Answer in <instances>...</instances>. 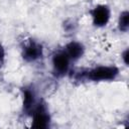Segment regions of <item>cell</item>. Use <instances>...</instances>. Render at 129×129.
Listing matches in <instances>:
<instances>
[{"mask_svg":"<svg viewBox=\"0 0 129 129\" xmlns=\"http://www.w3.org/2000/svg\"><path fill=\"white\" fill-rule=\"evenodd\" d=\"M69 56L66 52H57L52 57V64L54 72L59 75H63L68 72L69 69Z\"/></svg>","mask_w":129,"mask_h":129,"instance_id":"cell-5","label":"cell"},{"mask_svg":"<svg viewBox=\"0 0 129 129\" xmlns=\"http://www.w3.org/2000/svg\"><path fill=\"white\" fill-rule=\"evenodd\" d=\"M118 73L116 67H98L89 72L88 78L92 81H107L115 79Z\"/></svg>","mask_w":129,"mask_h":129,"instance_id":"cell-1","label":"cell"},{"mask_svg":"<svg viewBox=\"0 0 129 129\" xmlns=\"http://www.w3.org/2000/svg\"><path fill=\"white\" fill-rule=\"evenodd\" d=\"M35 101H34V94L29 89H25L23 91V108L26 112L31 111L33 108Z\"/></svg>","mask_w":129,"mask_h":129,"instance_id":"cell-7","label":"cell"},{"mask_svg":"<svg viewBox=\"0 0 129 129\" xmlns=\"http://www.w3.org/2000/svg\"><path fill=\"white\" fill-rule=\"evenodd\" d=\"M42 54V47L40 44L34 42V41H30L27 45L24 46L23 48V58L27 61H33L37 58H39Z\"/></svg>","mask_w":129,"mask_h":129,"instance_id":"cell-4","label":"cell"},{"mask_svg":"<svg viewBox=\"0 0 129 129\" xmlns=\"http://www.w3.org/2000/svg\"><path fill=\"white\" fill-rule=\"evenodd\" d=\"M128 53H129V51H128V49H126L124 52H123V60H124V62L126 63V64H128Z\"/></svg>","mask_w":129,"mask_h":129,"instance_id":"cell-9","label":"cell"},{"mask_svg":"<svg viewBox=\"0 0 129 129\" xmlns=\"http://www.w3.org/2000/svg\"><path fill=\"white\" fill-rule=\"evenodd\" d=\"M66 53L70 58L78 59L80 58L84 53V47L81 43L72 41L66 46Z\"/></svg>","mask_w":129,"mask_h":129,"instance_id":"cell-6","label":"cell"},{"mask_svg":"<svg viewBox=\"0 0 129 129\" xmlns=\"http://www.w3.org/2000/svg\"><path fill=\"white\" fill-rule=\"evenodd\" d=\"M129 26V13L128 11H124L119 18V29L122 31H127Z\"/></svg>","mask_w":129,"mask_h":129,"instance_id":"cell-8","label":"cell"},{"mask_svg":"<svg viewBox=\"0 0 129 129\" xmlns=\"http://www.w3.org/2000/svg\"><path fill=\"white\" fill-rule=\"evenodd\" d=\"M93 22L96 26H104L108 23L110 18V10L107 5H98L92 11Z\"/></svg>","mask_w":129,"mask_h":129,"instance_id":"cell-2","label":"cell"},{"mask_svg":"<svg viewBox=\"0 0 129 129\" xmlns=\"http://www.w3.org/2000/svg\"><path fill=\"white\" fill-rule=\"evenodd\" d=\"M3 58H4V49H3V47L0 45V63L2 62ZM0 66H1V64H0Z\"/></svg>","mask_w":129,"mask_h":129,"instance_id":"cell-10","label":"cell"},{"mask_svg":"<svg viewBox=\"0 0 129 129\" xmlns=\"http://www.w3.org/2000/svg\"><path fill=\"white\" fill-rule=\"evenodd\" d=\"M32 127L33 128H47L49 125V115L44 106H38L33 113V120H32Z\"/></svg>","mask_w":129,"mask_h":129,"instance_id":"cell-3","label":"cell"}]
</instances>
